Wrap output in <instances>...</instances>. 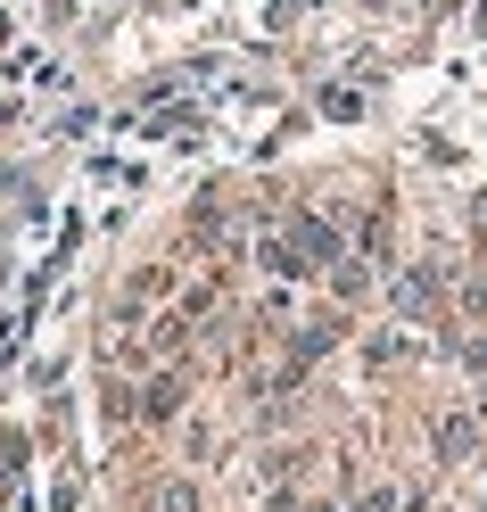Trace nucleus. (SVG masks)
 Segmentation results:
<instances>
[]
</instances>
